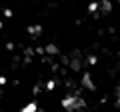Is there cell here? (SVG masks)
Listing matches in <instances>:
<instances>
[{
	"instance_id": "3957f363",
	"label": "cell",
	"mask_w": 120,
	"mask_h": 112,
	"mask_svg": "<svg viewBox=\"0 0 120 112\" xmlns=\"http://www.w3.org/2000/svg\"><path fill=\"white\" fill-rule=\"evenodd\" d=\"M82 84H84L88 90H94V84L90 82V76H88V74H84V78H82Z\"/></svg>"
},
{
	"instance_id": "6da1fadb",
	"label": "cell",
	"mask_w": 120,
	"mask_h": 112,
	"mask_svg": "<svg viewBox=\"0 0 120 112\" xmlns=\"http://www.w3.org/2000/svg\"><path fill=\"white\" fill-rule=\"evenodd\" d=\"M62 106L68 112H76V110H80V108H84V100L78 98V96H66V98L62 100Z\"/></svg>"
},
{
	"instance_id": "277c9868",
	"label": "cell",
	"mask_w": 120,
	"mask_h": 112,
	"mask_svg": "<svg viewBox=\"0 0 120 112\" xmlns=\"http://www.w3.org/2000/svg\"><path fill=\"white\" fill-rule=\"evenodd\" d=\"M28 30H30V34H40V30H42V28H40V26H30Z\"/></svg>"
},
{
	"instance_id": "ba28073f",
	"label": "cell",
	"mask_w": 120,
	"mask_h": 112,
	"mask_svg": "<svg viewBox=\"0 0 120 112\" xmlns=\"http://www.w3.org/2000/svg\"><path fill=\"white\" fill-rule=\"evenodd\" d=\"M38 112H42V110H38Z\"/></svg>"
},
{
	"instance_id": "8992f818",
	"label": "cell",
	"mask_w": 120,
	"mask_h": 112,
	"mask_svg": "<svg viewBox=\"0 0 120 112\" xmlns=\"http://www.w3.org/2000/svg\"><path fill=\"white\" fill-rule=\"evenodd\" d=\"M88 10H90V12H96V10H98V4H90Z\"/></svg>"
},
{
	"instance_id": "5b68a950",
	"label": "cell",
	"mask_w": 120,
	"mask_h": 112,
	"mask_svg": "<svg viewBox=\"0 0 120 112\" xmlns=\"http://www.w3.org/2000/svg\"><path fill=\"white\" fill-rule=\"evenodd\" d=\"M46 52H48V54H56L58 50H56V46H52V44H50V46H46Z\"/></svg>"
},
{
	"instance_id": "52a82bcc",
	"label": "cell",
	"mask_w": 120,
	"mask_h": 112,
	"mask_svg": "<svg viewBox=\"0 0 120 112\" xmlns=\"http://www.w3.org/2000/svg\"><path fill=\"white\" fill-rule=\"evenodd\" d=\"M0 28H2V22H0Z\"/></svg>"
},
{
	"instance_id": "7a4b0ae2",
	"label": "cell",
	"mask_w": 120,
	"mask_h": 112,
	"mask_svg": "<svg viewBox=\"0 0 120 112\" xmlns=\"http://www.w3.org/2000/svg\"><path fill=\"white\" fill-rule=\"evenodd\" d=\"M20 112H38V106H36V102H30V104H26Z\"/></svg>"
}]
</instances>
